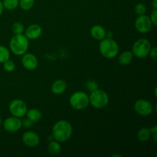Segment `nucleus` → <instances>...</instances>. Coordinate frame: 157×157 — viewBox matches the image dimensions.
<instances>
[{
	"mask_svg": "<svg viewBox=\"0 0 157 157\" xmlns=\"http://www.w3.org/2000/svg\"><path fill=\"white\" fill-rule=\"evenodd\" d=\"M142 1H144V0H142Z\"/></svg>",
	"mask_w": 157,
	"mask_h": 157,
	"instance_id": "f704fd0d",
	"label": "nucleus"
},
{
	"mask_svg": "<svg viewBox=\"0 0 157 157\" xmlns=\"http://www.w3.org/2000/svg\"><path fill=\"white\" fill-rule=\"evenodd\" d=\"M34 3H35V0H19V2H18V6L23 10L28 11L30 10L33 7Z\"/></svg>",
	"mask_w": 157,
	"mask_h": 157,
	"instance_id": "4be33fe9",
	"label": "nucleus"
},
{
	"mask_svg": "<svg viewBox=\"0 0 157 157\" xmlns=\"http://www.w3.org/2000/svg\"><path fill=\"white\" fill-rule=\"evenodd\" d=\"M25 115L27 116V118H29L33 123L38 122L41 120V116H42L41 112L36 108H32L27 110V113Z\"/></svg>",
	"mask_w": 157,
	"mask_h": 157,
	"instance_id": "f3484780",
	"label": "nucleus"
},
{
	"mask_svg": "<svg viewBox=\"0 0 157 157\" xmlns=\"http://www.w3.org/2000/svg\"><path fill=\"white\" fill-rule=\"evenodd\" d=\"M69 103L75 110H84L90 104L89 96L84 91H77L71 96Z\"/></svg>",
	"mask_w": 157,
	"mask_h": 157,
	"instance_id": "423d86ee",
	"label": "nucleus"
},
{
	"mask_svg": "<svg viewBox=\"0 0 157 157\" xmlns=\"http://www.w3.org/2000/svg\"><path fill=\"white\" fill-rule=\"evenodd\" d=\"M73 128L70 122L64 120L55 123L52 128V136L54 139L59 143H64L68 140L72 136Z\"/></svg>",
	"mask_w": 157,
	"mask_h": 157,
	"instance_id": "f257e3e1",
	"label": "nucleus"
},
{
	"mask_svg": "<svg viewBox=\"0 0 157 157\" xmlns=\"http://www.w3.org/2000/svg\"><path fill=\"white\" fill-rule=\"evenodd\" d=\"M3 10H4V7H3V4H2V2L0 1V16L2 15V14Z\"/></svg>",
	"mask_w": 157,
	"mask_h": 157,
	"instance_id": "2f4dec72",
	"label": "nucleus"
},
{
	"mask_svg": "<svg viewBox=\"0 0 157 157\" xmlns=\"http://www.w3.org/2000/svg\"><path fill=\"white\" fill-rule=\"evenodd\" d=\"M99 50L101 55L106 58L111 59L115 58L119 52V45L113 38L102 39L100 42Z\"/></svg>",
	"mask_w": 157,
	"mask_h": 157,
	"instance_id": "7ed1b4c3",
	"label": "nucleus"
},
{
	"mask_svg": "<svg viewBox=\"0 0 157 157\" xmlns=\"http://www.w3.org/2000/svg\"><path fill=\"white\" fill-rule=\"evenodd\" d=\"M1 125H2V118L1 117H0V127H1Z\"/></svg>",
	"mask_w": 157,
	"mask_h": 157,
	"instance_id": "72a5a7b5",
	"label": "nucleus"
},
{
	"mask_svg": "<svg viewBox=\"0 0 157 157\" xmlns=\"http://www.w3.org/2000/svg\"><path fill=\"white\" fill-rule=\"evenodd\" d=\"M10 58V53L7 48L0 45V63H4Z\"/></svg>",
	"mask_w": 157,
	"mask_h": 157,
	"instance_id": "412c9836",
	"label": "nucleus"
},
{
	"mask_svg": "<svg viewBox=\"0 0 157 157\" xmlns=\"http://www.w3.org/2000/svg\"><path fill=\"white\" fill-rule=\"evenodd\" d=\"M150 135L153 136V140H154L155 142H156V138H157V127H156V126H154V127H152L151 129H150Z\"/></svg>",
	"mask_w": 157,
	"mask_h": 157,
	"instance_id": "c756f323",
	"label": "nucleus"
},
{
	"mask_svg": "<svg viewBox=\"0 0 157 157\" xmlns=\"http://www.w3.org/2000/svg\"><path fill=\"white\" fill-rule=\"evenodd\" d=\"M150 137V131L148 128H142L138 131L137 139L141 142H146Z\"/></svg>",
	"mask_w": 157,
	"mask_h": 157,
	"instance_id": "6ab92c4d",
	"label": "nucleus"
},
{
	"mask_svg": "<svg viewBox=\"0 0 157 157\" xmlns=\"http://www.w3.org/2000/svg\"><path fill=\"white\" fill-rule=\"evenodd\" d=\"M134 110L140 116L147 117L152 114L153 111V107L151 102L147 100L140 99L135 102Z\"/></svg>",
	"mask_w": 157,
	"mask_h": 157,
	"instance_id": "6e6552de",
	"label": "nucleus"
},
{
	"mask_svg": "<svg viewBox=\"0 0 157 157\" xmlns=\"http://www.w3.org/2000/svg\"><path fill=\"white\" fill-rule=\"evenodd\" d=\"M149 55H150V58H152L154 61H156L157 60V48L156 47H153V48H151L150 50V54Z\"/></svg>",
	"mask_w": 157,
	"mask_h": 157,
	"instance_id": "c85d7f7f",
	"label": "nucleus"
},
{
	"mask_svg": "<svg viewBox=\"0 0 157 157\" xmlns=\"http://www.w3.org/2000/svg\"><path fill=\"white\" fill-rule=\"evenodd\" d=\"M153 26L150 18L145 14L139 15L135 21V27L136 29L140 33H147L150 32Z\"/></svg>",
	"mask_w": 157,
	"mask_h": 157,
	"instance_id": "1a4fd4ad",
	"label": "nucleus"
},
{
	"mask_svg": "<svg viewBox=\"0 0 157 157\" xmlns=\"http://www.w3.org/2000/svg\"><path fill=\"white\" fill-rule=\"evenodd\" d=\"M22 141L27 147H35L39 144L40 138L39 136L35 132L27 131L23 133Z\"/></svg>",
	"mask_w": 157,
	"mask_h": 157,
	"instance_id": "9b49d317",
	"label": "nucleus"
},
{
	"mask_svg": "<svg viewBox=\"0 0 157 157\" xmlns=\"http://www.w3.org/2000/svg\"><path fill=\"white\" fill-rule=\"evenodd\" d=\"M151 43L147 38H140L133 44L132 53L139 58H144L148 56L151 50Z\"/></svg>",
	"mask_w": 157,
	"mask_h": 157,
	"instance_id": "39448f33",
	"label": "nucleus"
},
{
	"mask_svg": "<svg viewBox=\"0 0 157 157\" xmlns=\"http://www.w3.org/2000/svg\"><path fill=\"white\" fill-rule=\"evenodd\" d=\"M12 32H13L15 35H21V34L23 33L24 32L25 27L22 25V23L19 22V21H17V22H15L12 25Z\"/></svg>",
	"mask_w": 157,
	"mask_h": 157,
	"instance_id": "5701e85b",
	"label": "nucleus"
},
{
	"mask_svg": "<svg viewBox=\"0 0 157 157\" xmlns=\"http://www.w3.org/2000/svg\"><path fill=\"white\" fill-rule=\"evenodd\" d=\"M133 55L132 52L126 51V52H124L120 55L119 58H118V62L121 65L127 66L131 63L132 60H133Z\"/></svg>",
	"mask_w": 157,
	"mask_h": 157,
	"instance_id": "dca6fc26",
	"label": "nucleus"
},
{
	"mask_svg": "<svg viewBox=\"0 0 157 157\" xmlns=\"http://www.w3.org/2000/svg\"><path fill=\"white\" fill-rule=\"evenodd\" d=\"M48 150L49 153L52 156H58L61 153V147L58 141H50L48 146Z\"/></svg>",
	"mask_w": 157,
	"mask_h": 157,
	"instance_id": "a211bd4d",
	"label": "nucleus"
},
{
	"mask_svg": "<svg viewBox=\"0 0 157 157\" xmlns=\"http://www.w3.org/2000/svg\"><path fill=\"white\" fill-rule=\"evenodd\" d=\"M3 67H4V69L6 71L12 72L15 69V64L14 61L9 59L3 63Z\"/></svg>",
	"mask_w": 157,
	"mask_h": 157,
	"instance_id": "393cba45",
	"label": "nucleus"
},
{
	"mask_svg": "<svg viewBox=\"0 0 157 157\" xmlns=\"http://www.w3.org/2000/svg\"><path fill=\"white\" fill-rule=\"evenodd\" d=\"M150 20H151L152 23L154 25H157V10L156 9H153V10L152 11L151 15H150Z\"/></svg>",
	"mask_w": 157,
	"mask_h": 157,
	"instance_id": "bb28decb",
	"label": "nucleus"
},
{
	"mask_svg": "<svg viewBox=\"0 0 157 157\" xmlns=\"http://www.w3.org/2000/svg\"><path fill=\"white\" fill-rule=\"evenodd\" d=\"M29 41L25 35H15L10 40L9 47L15 55H23L29 49Z\"/></svg>",
	"mask_w": 157,
	"mask_h": 157,
	"instance_id": "f03ea898",
	"label": "nucleus"
},
{
	"mask_svg": "<svg viewBox=\"0 0 157 157\" xmlns=\"http://www.w3.org/2000/svg\"><path fill=\"white\" fill-rule=\"evenodd\" d=\"M19 0H3V7L8 10H14L18 6Z\"/></svg>",
	"mask_w": 157,
	"mask_h": 157,
	"instance_id": "aec40b11",
	"label": "nucleus"
},
{
	"mask_svg": "<svg viewBox=\"0 0 157 157\" xmlns=\"http://www.w3.org/2000/svg\"><path fill=\"white\" fill-rule=\"evenodd\" d=\"M153 7L154 9H157V0H153Z\"/></svg>",
	"mask_w": 157,
	"mask_h": 157,
	"instance_id": "473e14b6",
	"label": "nucleus"
},
{
	"mask_svg": "<svg viewBox=\"0 0 157 157\" xmlns=\"http://www.w3.org/2000/svg\"><path fill=\"white\" fill-rule=\"evenodd\" d=\"M106 37H107V38H113V33L111 32H106L105 38Z\"/></svg>",
	"mask_w": 157,
	"mask_h": 157,
	"instance_id": "7c9ffc66",
	"label": "nucleus"
},
{
	"mask_svg": "<svg viewBox=\"0 0 157 157\" xmlns=\"http://www.w3.org/2000/svg\"><path fill=\"white\" fill-rule=\"evenodd\" d=\"M4 129L9 133H14L21 127V121L16 117H10L5 120L3 123Z\"/></svg>",
	"mask_w": 157,
	"mask_h": 157,
	"instance_id": "9d476101",
	"label": "nucleus"
},
{
	"mask_svg": "<svg viewBox=\"0 0 157 157\" xmlns=\"http://www.w3.org/2000/svg\"><path fill=\"white\" fill-rule=\"evenodd\" d=\"M86 87L89 91L91 92L98 88V84L95 81H88L86 84Z\"/></svg>",
	"mask_w": 157,
	"mask_h": 157,
	"instance_id": "a878e982",
	"label": "nucleus"
},
{
	"mask_svg": "<svg viewBox=\"0 0 157 157\" xmlns=\"http://www.w3.org/2000/svg\"><path fill=\"white\" fill-rule=\"evenodd\" d=\"M89 102L95 108H104L109 103L108 94L104 90L98 88L91 91L89 96Z\"/></svg>",
	"mask_w": 157,
	"mask_h": 157,
	"instance_id": "20e7f679",
	"label": "nucleus"
},
{
	"mask_svg": "<svg viewBox=\"0 0 157 157\" xmlns=\"http://www.w3.org/2000/svg\"><path fill=\"white\" fill-rule=\"evenodd\" d=\"M21 126L25 127V128H31L33 126V122L32 121L27 118V119H24L21 121Z\"/></svg>",
	"mask_w": 157,
	"mask_h": 157,
	"instance_id": "cd10ccee",
	"label": "nucleus"
},
{
	"mask_svg": "<svg viewBox=\"0 0 157 157\" xmlns=\"http://www.w3.org/2000/svg\"><path fill=\"white\" fill-rule=\"evenodd\" d=\"M42 33V29L39 25L33 24L26 29L25 36L28 39L35 40L39 38Z\"/></svg>",
	"mask_w": 157,
	"mask_h": 157,
	"instance_id": "ddd939ff",
	"label": "nucleus"
},
{
	"mask_svg": "<svg viewBox=\"0 0 157 157\" xmlns=\"http://www.w3.org/2000/svg\"><path fill=\"white\" fill-rule=\"evenodd\" d=\"M135 12H136V15H144L147 12V7L145 6V5L143 4V3H138L136 5L134 8Z\"/></svg>",
	"mask_w": 157,
	"mask_h": 157,
	"instance_id": "b1692460",
	"label": "nucleus"
},
{
	"mask_svg": "<svg viewBox=\"0 0 157 157\" xmlns=\"http://www.w3.org/2000/svg\"><path fill=\"white\" fill-rule=\"evenodd\" d=\"M28 110L27 105L23 101L19 99H15L12 101L9 104V111L12 116L16 117H22L26 114Z\"/></svg>",
	"mask_w": 157,
	"mask_h": 157,
	"instance_id": "0eeeda50",
	"label": "nucleus"
},
{
	"mask_svg": "<svg viewBox=\"0 0 157 157\" xmlns=\"http://www.w3.org/2000/svg\"><path fill=\"white\" fill-rule=\"evenodd\" d=\"M90 35L94 39L101 41L105 38L106 31L103 26L100 25H96L90 29Z\"/></svg>",
	"mask_w": 157,
	"mask_h": 157,
	"instance_id": "4468645a",
	"label": "nucleus"
},
{
	"mask_svg": "<svg viewBox=\"0 0 157 157\" xmlns=\"http://www.w3.org/2000/svg\"><path fill=\"white\" fill-rule=\"evenodd\" d=\"M21 63L24 67L27 70H35L38 66V59L33 54L25 53L21 58Z\"/></svg>",
	"mask_w": 157,
	"mask_h": 157,
	"instance_id": "f8f14e48",
	"label": "nucleus"
},
{
	"mask_svg": "<svg viewBox=\"0 0 157 157\" xmlns=\"http://www.w3.org/2000/svg\"><path fill=\"white\" fill-rule=\"evenodd\" d=\"M67 88V84L64 80H57L52 84V90L55 94L60 95L64 93Z\"/></svg>",
	"mask_w": 157,
	"mask_h": 157,
	"instance_id": "2eb2a0df",
	"label": "nucleus"
}]
</instances>
